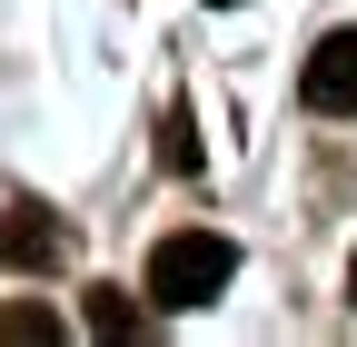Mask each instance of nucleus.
Wrapping results in <instances>:
<instances>
[{
    "mask_svg": "<svg viewBox=\"0 0 357 347\" xmlns=\"http://www.w3.org/2000/svg\"><path fill=\"white\" fill-rule=\"evenodd\" d=\"M229 278H238V248L218 238V229H169V238L149 248V288H139V298L169 318V308H208Z\"/></svg>",
    "mask_w": 357,
    "mask_h": 347,
    "instance_id": "obj_1",
    "label": "nucleus"
},
{
    "mask_svg": "<svg viewBox=\"0 0 357 347\" xmlns=\"http://www.w3.org/2000/svg\"><path fill=\"white\" fill-rule=\"evenodd\" d=\"M307 109L357 119V30H328L318 50H307Z\"/></svg>",
    "mask_w": 357,
    "mask_h": 347,
    "instance_id": "obj_2",
    "label": "nucleus"
},
{
    "mask_svg": "<svg viewBox=\"0 0 357 347\" xmlns=\"http://www.w3.org/2000/svg\"><path fill=\"white\" fill-rule=\"evenodd\" d=\"M0 258H20V268H60V229H50V208H10L0 219Z\"/></svg>",
    "mask_w": 357,
    "mask_h": 347,
    "instance_id": "obj_3",
    "label": "nucleus"
},
{
    "mask_svg": "<svg viewBox=\"0 0 357 347\" xmlns=\"http://www.w3.org/2000/svg\"><path fill=\"white\" fill-rule=\"evenodd\" d=\"M89 337H149V308L129 288H89Z\"/></svg>",
    "mask_w": 357,
    "mask_h": 347,
    "instance_id": "obj_4",
    "label": "nucleus"
},
{
    "mask_svg": "<svg viewBox=\"0 0 357 347\" xmlns=\"http://www.w3.org/2000/svg\"><path fill=\"white\" fill-rule=\"evenodd\" d=\"M70 327L50 318V308H0V347H60Z\"/></svg>",
    "mask_w": 357,
    "mask_h": 347,
    "instance_id": "obj_5",
    "label": "nucleus"
},
{
    "mask_svg": "<svg viewBox=\"0 0 357 347\" xmlns=\"http://www.w3.org/2000/svg\"><path fill=\"white\" fill-rule=\"evenodd\" d=\"M159 159L178 169V179L199 169V129H189V109H169V119H159Z\"/></svg>",
    "mask_w": 357,
    "mask_h": 347,
    "instance_id": "obj_6",
    "label": "nucleus"
},
{
    "mask_svg": "<svg viewBox=\"0 0 357 347\" xmlns=\"http://www.w3.org/2000/svg\"><path fill=\"white\" fill-rule=\"evenodd\" d=\"M347 298H357V258H347Z\"/></svg>",
    "mask_w": 357,
    "mask_h": 347,
    "instance_id": "obj_7",
    "label": "nucleus"
},
{
    "mask_svg": "<svg viewBox=\"0 0 357 347\" xmlns=\"http://www.w3.org/2000/svg\"><path fill=\"white\" fill-rule=\"evenodd\" d=\"M218 10H238V0H218Z\"/></svg>",
    "mask_w": 357,
    "mask_h": 347,
    "instance_id": "obj_8",
    "label": "nucleus"
}]
</instances>
